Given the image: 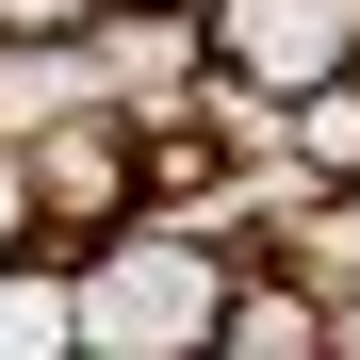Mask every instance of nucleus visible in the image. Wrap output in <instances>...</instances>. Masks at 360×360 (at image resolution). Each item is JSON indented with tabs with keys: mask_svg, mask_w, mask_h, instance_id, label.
Masks as SVG:
<instances>
[{
	"mask_svg": "<svg viewBox=\"0 0 360 360\" xmlns=\"http://www.w3.org/2000/svg\"><path fill=\"white\" fill-rule=\"evenodd\" d=\"M229 311V262L197 229H115L66 262V360H197Z\"/></svg>",
	"mask_w": 360,
	"mask_h": 360,
	"instance_id": "obj_1",
	"label": "nucleus"
},
{
	"mask_svg": "<svg viewBox=\"0 0 360 360\" xmlns=\"http://www.w3.org/2000/svg\"><path fill=\"white\" fill-rule=\"evenodd\" d=\"M115 0H0V49H82Z\"/></svg>",
	"mask_w": 360,
	"mask_h": 360,
	"instance_id": "obj_4",
	"label": "nucleus"
},
{
	"mask_svg": "<svg viewBox=\"0 0 360 360\" xmlns=\"http://www.w3.org/2000/svg\"><path fill=\"white\" fill-rule=\"evenodd\" d=\"M197 360H344V311H328V295L311 278H246V262H229V311H213V344Z\"/></svg>",
	"mask_w": 360,
	"mask_h": 360,
	"instance_id": "obj_3",
	"label": "nucleus"
},
{
	"mask_svg": "<svg viewBox=\"0 0 360 360\" xmlns=\"http://www.w3.org/2000/svg\"><path fill=\"white\" fill-rule=\"evenodd\" d=\"M344 33H360V0H197V49H213V98H328L344 82Z\"/></svg>",
	"mask_w": 360,
	"mask_h": 360,
	"instance_id": "obj_2",
	"label": "nucleus"
},
{
	"mask_svg": "<svg viewBox=\"0 0 360 360\" xmlns=\"http://www.w3.org/2000/svg\"><path fill=\"white\" fill-rule=\"evenodd\" d=\"M33 262V180H17V148H0V278Z\"/></svg>",
	"mask_w": 360,
	"mask_h": 360,
	"instance_id": "obj_5",
	"label": "nucleus"
}]
</instances>
